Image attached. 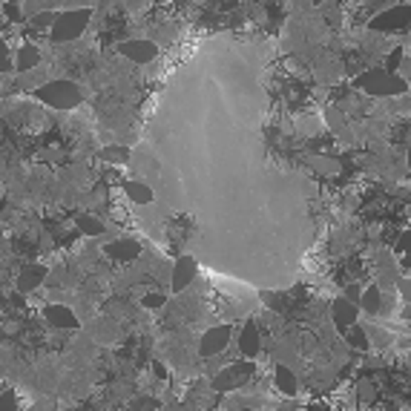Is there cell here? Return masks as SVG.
I'll use <instances>...</instances> for the list:
<instances>
[{
	"instance_id": "29",
	"label": "cell",
	"mask_w": 411,
	"mask_h": 411,
	"mask_svg": "<svg viewBox=\"0 0 411 411\" xmlns=\"http://www.w3.org/2000/svg\"><path fill=\"white\" fill-rule=\"evenodd\" d=\"M0 411H18V397L15 394H0Z\"/></svg>"
},
{
	"instance_id": "30",
	"label": "cell",
	"mask_w": 411,
	"mask_h": 411,
	"mask_svg": "<svg viewBox=\"0 0 411 411\" xmlns=\"http://www.w3.org/2000/svg\"><path fill=\"white\" fill-rule=\"evenodd\" d=\"M360 294H363V288H360L357 282H354V285H346V299H348V302H354V305H357ZM357 308H360V305H357Z\"/></svg>"
},
{
	"instance_id": "27",
	"label": "cell",
	"mask_w": 411,
	"mask_h": 411,
	"mask_svg": "<svg viewBox=\"0 0 411 411\" xmlns=\"http://www.w3.org/2000/svg\"><path fill=\"white\" fill-rule=\"evenodd\" d=\"M142 305L150 308V311H159V308L167 305V297H164V294H144V297H142Z\"/></svg>"
},
{
	"instance_id": "14",
	"label": "cell",
	"mask_w": 411,
	"mask_h": 411,
	"mask_svg": "<svg viewBox=\"0 0 411 411\" xmlns=\"http://www.w3.org/2000/svg\"><path fill=\"white\" fill-rule=\"evenodd\" d=\"M121 190H124V196L129 198V201H135V204H142V208H147V204H153V190H150V184H144V181H121Z\"/></svg>"
},
{
	"instance_id": "12",
	"label": "cell",
	"mask_w": 411,
	"mask_h": 411,
	"mask_svg": "<svg viewBox=\"0 0 411 411\" xmlns=\"http://www.w3.org/2000/svg\"><path fill=\"white\" fill-rule=\"evenodd\" d=\"M239 351L245 360H253L259 351H262V333L253 322H247L242 331H239Z\"/></svg>"
},
{
	"instance_id": "9",
	"label": "cell",
	"mask_w": 411,
	"mask_h": 411,
	"mask_svg": "<svg viewBox=\"0 0 411 411\" xmlns=\"http://www.w3.org/2000/svg\"><path fill=\"white\" fill-rule=\"evenodd\" d=\"M104 253L112 259V262H124V265H129V262H135L142 256V245L135 242V239H112L107 247H104Z\"/></svg>"
},
{
	"instance_id": "31",
	"label": "cell",
	"mask_w": 411,
	"mask_h": 411,
	"mask_svg": "<svg viewBox=\"0 0 411 411\" xmlns=\"http://www.w3.org/2000/svg\"><path fill=\"white\" fill-rule=\"evenodd\" d=\"M156 405H159V402H156L153 397H147V400H135V402H132L135 411H150V408H156Z\"/></svg>"
},
{
	"instance_id": "21",
	"label": "cell",
	"mask_w": 411,
	"mask_h": 411,
	"mask_svg": "<svg viewBox=\"0 0 411 411\" xmlns=\"http://www.w3.org/2000/svg\"><path fill=\"white\" fill-rule=\"evenodd\" d=\"M325 124L331 127V132H333V135H342V132L348 129V115H346V112H342V110L333 104V107H328V110H325Z\"/></svg>"
},
{
	"instance_id": "10",
	"label": "cell",
	"mask_w": 411,
	"mask_h": 411,
	"mask_svg": "<svg viewBox=\"0 0 411 411\" xmlns=\"http://www.w3.org/2000/svg\"><path fill=\"white\" fill-rule=\"evenodd\" d=\"M43 316H46V322L52 325V328H58V331H75L78 328V316L66 308V305H46L43 308Z\"/></svg>"
},
{
	"instance_id": "1",
	"label": "cell",
	"mask_w": 411,
	"mask_h": 411,
	"mask_svg": "<svg viewBox=\"0 0 411 411\" xmlns=\"http://www.w3.org/2000/svg\"><path fill=\"white\" fill-rule=\"evenodd\" d=\"M92 15H95L92 6H75V9L55 12V21H52V26H49L52 43H73V41H78V38L90 29Z\"/></svg>"
},
{
	"instance_id": "5",
	"label": "cell",
	"mask_w": 411,
	"mask_h": 411,
	"mask_svg": "<svg viewBox=\"0 0 411 411\" xmlns=\"http://www.w3.org/2000/svg\"><path fill=\"white\" fill-rule=\"evenodd\" d=\"M256 374V365L253 360H239V363H230L225 368H219L213 374V391H239L242 385H247Z\"/></svg>"
},
{
	"instance_id": "11",
	"label": "cell",
	"mask_w": 411,
	"mask_h": 411,
	"mask_svg": "<svg viewBox=\"0 0 411 411\" xmlns=\"http://www.w3.org/2000/svg\"><path fill=\"white\" fill-rule=\"evenodd\" d=\"M357 316H360V308H357L354 302H348L346 297H339V299L331 305V319H333V325H336L339 331H346L348 325H354Z\"/></svg>"
},
{
	"instance_id": "13",
	"label": "cell",
	"mask_w": 411,
	"mask_h": 411,
	"mask_svg": "<svg viewBox=\"0 0 411 411\" xmlns=\"http://www.w3.org/2000/svg\"><path fill=\"white\" fill-rule=\"evenodd\" d=\"M43 277H46V267L43 265H26L23 270H21V277H18V291L21 294H29V291H35V288H41L43 285Z\"/></svg>"
},
{
	"instance_id": "17",
	"label": "cell",
	"mask_w": 411,
	"mask_h": 411,
	"mask_svg": "<svg viewBox=\"0 0 411 411\" xmlns=\"http://www.w3.org/2000/svg\"><path fill=\"white\" fill-rule=\"evenodd\" d=\"M308 167H314V170L322 173V176H339V173H342V161H339V159H333V156H319V153L308 156Z\"/></svg>"
},
{
	"instance_id": "3",
	"label": "cell",
	"mask_w": 411,
	"mask_h": 411,
	"mask_svg": "<svg viewBox=\"0 0 411 411\" xmlns=\"http://www.w3.org/2000/svg\"><path fill=\"white\" fill-rule=\"evenodd\" d=\"M354 87L363 90L371 98H391V95H402L408 92V81L394 75V73H383V70H368L363 75L354 78Z\"/></svg>"
},
{
	"instance_id": "33",
	"label": "cell",
	"mask_w": 411,
	"mask_h": 411,
	"mask_svg": "<svg viewBox=\"0 0 411 411\" xmlns=\"http://www.w3.org/2000/svg\"><path fill=\"white\" fill-rule=\"evenodd\" d=\"M242 411H253V408H242Z\"/></svg>"
},
{
	"instance_id": "4",
	"label": "cell",
	"mask_w": 411,
	"mask_h": 411,
	"mask_svg": "<svg viewBox=\"0 0 411 411\" xmlns=\"http://www.w3.org/2000/svg\"><path fill=\"white\" fill-rule=\"evenodd\" d=\"M408 21H411L408 4H394V6H388L385 12H377V15L368 21V29H371V32H380V35H405V32H408Z\"/></svg>"
},
{
	"instance_id": "23",
	"label": "cell",
	"mask_w": 411,
	"mask_h": 411,
	"mask_svg": "<svg viewBox=\"0 0 411 411\" xmlns=\"http://www.w3.org/2000/svg\"><path fill=\"white\" fill-rule=\"evenodd\" d=\"M357 397H360L363 402H374V400L380 397L377 383H374L371 377H360V380H357Z\"/></svg>"
},
{
	"instance_id": "26",
	"label": "cell",
	"mask_w": 411,
	"mask_h": 411,
	"mask_svg": "<svg viewBox=\"0 0 411 411\" xmlns=\"http://www.w3.org/2000/svg\"><path fill=\"white\" fill-rule=\"evenodd\" d=\"M15 70L12 66V58H9V49H6V41L0 38V75H9Z\"/></svg>"
},
{
	"instance_id": "16",
	"label": "cell",
	"mask_w": 411,
	"mask_h": 411,
	"mask_svg": "<svg viewBox=\"0 0 411 411\" xmlns=\"http://www.w3.org/2000/svg\"><path fill=\"white\" fill-rule=\"evenodd\" d=\"M273 383H277V388H279L285 397H297V391H299L297 374H294L288 365H277V374H273Z\"/></svg>"
},
{
	"instance_id": "32",
	"label": "cell",
	"mask_w": 411,
	"mask_h": 411,
	"mask_svg": "<svg viewBox=\"0 0 411 411\" xmlns=\"http://www.w3.org/2000/svg\"><path fill=\"white\" fill-rule=\"evenodd\" d=\"M405 242H408V233L402 230V233H400V239L394 242V253H397V256H402V253H405Z\"/></svg>"
},
{
	"instance_id": "7",
	"label": "cell",
	"mask_w": 411,
	"mask_h": 411,
	"mask_svg": "<svg viewBox=\"0 0 411 411\" xmlns=\"http://www.w3.org/2000/svg\"><path fill=\"white\" fill-rule=\"evenodd\" d=\"M118 52L129 63H153L159 58V43H153L150 38H127L118 43Z\"/></svg>"
},
{
	"instance_id": "24",
	"label": "cell",
	"mask_w": 411,
	"mask_h": 411,
	"mask_svg": "<svg viewBox=\"0 0 411 411\" xmlns=\"http://www.w3.org/2000/svg\"><path fill=\"white\" fill-rule=\"evenodd\" d=\"M29 21H32V29H35V32H49V26H52V21H55V9H41V12H35Z\"/></svg>"
},
{
	"instance_id": "8",
	"label": "cell",
	"mask_w": 411,
	"mask_h": 411,
	"mask_svg": "<svg viewBox=\"0 0 411 411\" xmlns=\"http://www.w3.org/2000/svg\"><path fill=\"white\" fill-rule=\"evenodd\" d=\"M196 273H198V265H196V259L193 256H178V262L173 265V270H170V288H173V294H181V291H187L190 285H193V279H196Z\"/></svg>"
},
{
	"instance_id": "15",
	"label": "cell",
	"mask_w": 411,
	"mask_h": 411,
	"mask_svg": "<svg viewBox=\"0 0 411 411\" xmlns=\"http://www.w3.org/2000/svg\"><path fill=\"white\" fill-rule=\"evenodd\" d=\"M43 60V52H41V46H35V43H23L21 49H18V60L12 63L18 73H26V70H35V66Z\"/></svg>"
},
{
	"instance_id": "18",
	"label": "cell",
	"mask_w": 411,
	"mask_h": 411,
	"mask_svg": "<svg viewBox=\"0 0 411 411\" xmlns=\"http://www.w3.org/2000/svg\"><path fill=\"white\" fill-rule=\"evenodd\" d=\"M342 78V66L336 60H328L325 55L319 58V66H316V81L319 84H336Z\"/></svg>"
},
{
	"instance_id": "20",
	"label": "cell",
	"mask_w": 411,
	"mask_h": 411,
	"mask_svg": "<svg viewBox=\"0 0 411 411\" xmlns=\"http://www.w3.org/2000/svg\"><path fill=\"white\" fill-rule=\"evenodd\" d=\"M357 305L365 311V314H380L383 311V291L377 288V285H371V288H365L363 294H360V299H357Z\"/></svg>"
},
{
	"instance_id": "2",
	"label": "cell",
	"mask_w": 411,
	"mask_h": 411,
	"mask_svg": "<svg viewBox=\"0 0 411 411\" xmlns=\"http://www.w3.org/2000/svg\"><path fill=\"white\" fill-rule=\"evenodd\" d=\"M32 92L41 104H46L52 110H75L84 104V90L75 81H66V78H49L46 84H41Z\"/></svg>"
},
{
	"instance_id": "19",
	"label": "cell",
	"mask_w": 411,
	"mask_h": 411,
	"mask_svg": "<svg viewBox=\"0 0 411 411\" xmlns=\"http://www.w3.org/2000/svg\"><path fill=\"white\" fill-rule=\"evenodd\" d=\"M346 339H348V346H351L354 351H360V354H365V351L371 348V339H368L365 328H363V325H357V322L346 328Z\"/></svg>"
},
{
	"instance_id": "25",
	"label": "cell",
	"mask_w": 411,
	"mask_h": 411,
	"mask_svg": "<svg viewBox=\"0 0 411 411\" xmlns=\"http://www.w3.org/2000/svg\"><path fill=\"white\" fill-rule=\"evenodd\" d=\"M101 159L104 161H112V164H124L129 159V150L127 147H104L101 150Z\"/></svg>"
},
{
	"instance_id": "28",
	"label": "cell",
	"mask_w": 411,
	"mask_h": 411,
	"mask_svg": "<svg viewBox=\"0 0 411 411\" xmlns=\"http://www.w3.org/2000/svg\"><path fill=\"white\" fill-rule=\"evenodd\" d=\"M0 6H4V12H6V21H21L23 18V9H21L18 0H12V4H0Z\"/></svg>"
},
{
	"instance_id": "22",
	"label": "cell",
	"mask_w": 411,
	"mask_h": 411,
	"mask_svg": "<svg viewBox=\"0 0 411 411\" xmlns=\"http://www.w3.org/2000/svg\"><path fill=\"white\" fill-rule=\"evenodd\" d=\"M75 228H78L84 236H101V233H104L101 219H95L92 213H78V216H75Z\"/></svg>"
},
{
	"instance_id": "6",
	"label": "cell",
	"mask_w": 411,
	"mask_h": 411,
	"mask_svg": "<svg viewBox=\"0 0 411 411\" xmlns=\"http://www.w3.org/2000/svg\"><path fill=\"white\" fill-rule=\"evenodd\" d=\"M230 336H233V328L230 325H213L204 331V336L198 339V354L204 360H210V357H222L230 346Z\"/></svg>"
}]
</instances>
